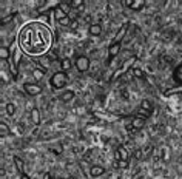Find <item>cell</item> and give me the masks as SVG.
I'll return each mask as SVG.
<instances>
[{
  "mask_svg": "<svg viewBox=\"0 0 182 179\" xmlns=\"http://www.w3.org/2000/svg\"><path fill=\"white\" fill-rule=\"evenodd\" d=\"M151 148H153V145H148V148H147V150H145V155H144L145 158H147V156H148V155L151 153Z\"/></svg>",
  "mask_w": 182,
  "mask_h": 179,
  "instance_id": "4dcf8cb0",
  "label": "cell"
},
{
  "mask_svg": "<svg viewBox=\"0 0 182 179\" xmlns=\"http://www.w3.org/2000/svg\"><path fill=\"white\" fill-rule=\"evenodd\" d=\"M11 59H10V65H11V74L13 76H17V64H19V60L22 57V53L19 50V42H14L11 45Z\"/></svg>",
  "mask_w": 182,
  "mask_h": 179,
  "instance_id": "7a4b0ae2",
  "label": "cell"
},
{
  "mask_svg": "<svg viewBox=\"0 0 182 179\" xmlns=\"http://www.w3.org/2000/svg\"><path fill=\"white\" fill-rule=\"evenodd\" d=\"M20 179H31V178H30L28 175H25V173H23V175H20Z\"/></svg>",
  "mask_w": 182,
  "mask_h": 179,
  "instance_id": "d6a6232c",
  "label": "cell"
},
{
  "mask_svg": "<svg viewBox=\"0 0 182 179\" xmlns=\"http://www.w3.org/2000/svg\"><path fill=\"white\" fill-rule=\"evenodd\" d=\"M59 8H60V10H62L63 13H65V14H68V13H70V10H71V5H70V3H67V2H62V3L59 5Z\"/></svg>",
  "mask_w": 182,
  "mask_h": 179,
  "instance_id": "cb8c5ba5",
  "label": "cell"
},
{
  "mask_svg": "<svg viewBox=\"0 0 182 179\" xmlns=\"http://www.w3.org/2000/svg\"><path fill=\"white\" fill-rule=\"evenodd\" d=\"M51 179H54V178H53V176H51Z\"/></svg>",
  "mask_w": 182,
  "mask_h": 179,
  "instance_id": "d590c367",
  "label": "cell"
},
{
  "mask_svg": "<svg viewBox=\"0 0 182 179\" xmlns=\"http://www.w3.org/2000/svg\"><path fill=\"white\" fill-rule=\"evenodd\" d=\"M0 59H2L3 62L11 59V51L8 50L6 47H2V48H0Z\"/></svg>",
  "mask_w": 182,
  "mask_h": 179,
  "instance_id": "4fadbf2b",
  "label": "cell"
},
{
  "mask_svg": "<svg viewBox=\"0 0 182 179\" xmlns=\"http://www.w3.org/2000/svg\"><path fill=\"white\" fill-rule=\"evenodd\" d=\"M117 165H119V168L125 170V168H128V161H119V162H117Z\"/></svg>",
  "mask_w": 182,
  "mask_h": 179,
  "instance_id": "f1b7e54d",
  "label": "cell"
},
{
  "mask_svg": "<svg viewBox=\"0 0 182 179\" xmlns=\"http://www.w3.org/2000/svg\"><path fill=\"white\" fill-rule=\"evenodd\" d=\"M14 164H16V167H17V170H19V172L23 175V161L20 159V158H14Z\"/></svg>",
  "mask_w": 182,
  "mask_h": 179,
  "instance_id": "7402d4cb",
  "label": "cell"
},
{
  "mask_svg": "<svg viewBox=\"0 0 182 179\" xmlns=\"http://www.w3.org/2000/svg\"><path fill=\"white\" fill-rule=\"evenodd\" d=\"M133 74H134L136 77H139V79H142V77H144V71H142L141 68H134V70H133Z\"/></svg>",
  "mask_w": 182,
  "mask_h": 179,
  "instance_id": "83f0119b",
  "label": "cell"
},
{
  "mask_svg": "<svg viewBox=\"0 0 182 179\" xmlns=\"http://www.w3.org/2000/svg\"><path fill=\"white\" fill-rule=\"evenodd\" d=\"M144 121L145 119H142V118H138V116H134L133 118V121H131V125L136 128V130H141L142 127H144Z\"/></svg>",
  "mask_w": 182,
  "mask_h": 179,
  "instance_id": "9a60e30c",
  "label": "cell"
},
{
  "mask_svg": "<svg viewBox=\"0 0 182 179\" xmlns=\"http://www.w3.org/2000/svg\"><path fill=\"white\" fill-rule=\"evenodd\" d=\"M141 108L142 110H145V111H153V105H151V102L150 101H142V104H141Z\"/></svg>",
  "mask_w": 182,
  "mask_h": 179,
  "instance_id": "44dd1931",
  "label": "cell"
},
{
  "mask_svg": "<svg viewBox=\"0 0 182 179\" xmlns=\"http://www.w3.org/2000/svg\"><path fill=\"white\" fill-rule=\"evenodd\" d=\"M51 85L54 87V88H63L67 85V82H68V77H67V74L63 73V71H59V73H54L53 74V77H51Z\"/></svg>",
  "mask_w": 182,
  "mask_h": 179,
  "instance_id": "3957f363",
  "label": "cell"
},
{
  "mask_svg": "<svg viewBox=\"0 0 182 179\" xmlns=\"http://www.w3.org/2000/svg\"><path fill=\"white\" fill-rule=\"evenodd\" d=\"M90 173H91V176H93V178H99V176H102L105 173V168L101 167V165H93V167H91V170H90Z\"/></svg>",
  "mask_w": 182,
  "mask_h": 179,
  "instance_id": "30bf717a",
  "label": "cell"
},
{
  "mask_svg": "<svg viewBox=\"0 0 182 179\" xmlns=\"http://www.w3.org/2000/svg\"><path fill=\"white\" fill-rule=\"evenodd\" d=\"M59 179H63V178H59Z\"/></svg>",
  "mask_w": 182,
  "mask_h": 179,
  "instance_id": "e575fe53",
  "label": "cell"
},
{
  "mask_svg": "<svg viewBox=\"0 0 182 179\" xmlns=\"http://www.w3.org/2000/svg\"><path fill=\"white\" fill-rule=\"evenodd\" d=\"M119 51H121V43H113L110 50H108V60H111L114 56L119 54Z\"/></svg>",
  "mask_w": 182,
  "mask_h": 179,
  "instance_id": "ba28073f",
  "label": "cell"
},
{
  "mask_svg": "<svg viewBox=\"0 0 182 179\" xmlns=\"http://www.w3.org/2000/svg\"><path fill=\"white\" fill-rule=\"evenodd\" d=\"M116 150L119 151V155H121V161H128V151L125 150V147H124V145H119Z\"/></svg>",
  "mask_w": 182,
  "mask_h": 179,
  "instance_id": "ac0fdd59",
  "label": "cell"
},
{
  "mask_svg": "<svg viewBox=\"0 0 182 179\" xmlns=\"http://www.w3.org/2000/svg\"><path fill=\"white\" fill-rule=\"evenodd\" d=\"M70 179H79V178H77V176H71Z\"/></svg>",
  "mask_w": 182,
  "mask_h": 179,
  "instance_id": "836d02e7",
  "label": "cell"
},
{
  "mask_svg": "<svg viewBox=\"0 0 182 179\" xmlns=\"http://www.w3.org/2000/svg\"><path fill=\"white\" fill-rule=\"evenodd\" d=\"M59 23H60L62 26H70V25H71V20H70V17H65V19L60 20Z\"/></svg>",
  "mask_w": 182,
  "mask_h": 179,
  "instance_id": "f546056e",
  "label": "cell"
},
{
  "mask_svg": "<svg viewBox=\"0 0 182 179\" xmlns=\"http://www.w3.org/2000/svg\"><path fill=\"white\" fill-rule=\"evenodd\" d=\"M8 134H10V128H8V125L5 122H2L0 124V136L5 138V136H8Z\"/></svg>",
  "mask_w": 182,
  "mask_h": 179,
  "instance_id": "d6986e66",
  "label": "cell"
},
{
  "mask_svg": "<svg viewBox=\"0 0 182 179\" xmlns=\"http://www.w3.org/2000/svg\"><path fill=\"white\" fill-rule=\"evenodd\" d=\"M150 114H151L150 111H145V110H142V108H139V110H138V118H142V119H147V118H148Z\"/></svg>",
  "mask_w": 182,
  "mask_h": 179,
  "instance_id": "484cf974",
  "label": "cell"
},
{
  "mask_svg": "<svg viewBox=\"0 0 182 179\" xmlns=\"http://www.w3.org/2000/svg\"><path fill=\"white\" fill-rule=\"evenodd\" d=\"M23 90L26 91V94H30V96H39L42 93L40 85H37V84H30V82L23 85Z\"/></svg>",
  "mask_w": 182,
  "mask_h": 179,
  "instance_id": "5b68a950",
  "label": "cell"
},
{
  "mask_svg": "<svg viewBox=\"0 0 182 179\" xmlns=\"http://www.w3.org/2000/svg\"><path fill=\"white\" fill-rule=\"evenodd\" d=\"M144 5H145V2L144 0H131V10L133 11H139V10H142L144 8Z\"/></svg>",
  "mask_w": 182,
  "mask_h": 179,
  "instance_id": "2e32d148",
  "label": "cell"
},
{
  "mask_svg": "<svg viewBox=\"0 0 182 179\" xmlns=\"http://www.w3.org/2000/svg\"><path fill=\"white\" fill-rule=\"evenodd\" d=\"M76 68L80 71V73H85V71L90 68V59L87 56H79L76 59Z\"/></svg>",
  "mask_w": 182,
  "mask_h": 179,
  "instance_id": "277c9868",
  "label": "cell"
},
{
  "mask_svg": "<svg viewBox=\"0 0 182 179\" xmlns=\"http://www.w3.org/2000/svg\"><path fill=\"white\" fill-rule=\"evenodd\" d=\"M70 5H71V8H82L84 6V2H82V0H71Z\"/></svg>",
  "mask_w": 182,
  "mask_h": 179,
  "instance_id": "4316f807",
  "label": "cell"
},
{
  "mask_svg": "<svg viewBox=\"0 0 182 179\" xmlns=\"http://www.w3.org/2000/svg\"><path fill=\"white\" fill-rule=\"evenodd\" d=\"M134 62H136V57H131V59H128V60H127V62H125V64H124V67H122V70H121V71H116V73L113 74V79H117V77H119V76H121L122 73H125V71H127V70H128V67H130V65H133V64H134Z\"/></svg>",
  "mask_w": 182,
  "mask_h": 179,
  "instance_id": "52a82bcc",
  "label": "cell"
},
{
  "mask_svg": "<svg viewBox=\"0 0 182 179\" xmlns=\"http://www.w3.org/2000/svg\"><path fill=\"white\" fill-rule=\"evenodd\" d=\"M45 73H47V70H40V68L33 70V77H34L36 82H40V80L45 77Z\"/></svg>",
  "mask_w": 182,
  "mask_h": 179,
  "instance_id": "8fae6325",
  "label": "cell"
},
{
  "mask_svg": "<svg viewBox=\"0 0 182 179\" xmlns=\"http://www.w3.org/2000/svg\"><path fill=\"white\" fill-rule=\"evenodd\" d=\"M30 118H31V122H33L34 125H39V124H40V111H39L37 108H31Z\"/></svg>",
  "mask_w": 182,
  "mask_h": 179,
  "instance_id": "9c48e42d",
  "label": "cell"
},
{
  "mask_svg": "<svg viewBox=\"0 0 182 179\" xmlns=\"http://www.w3.org/2000/svg\"><path fill=\"white\" fill-rule=\"evenodd\" d=\"M14 113H16V107H14V104L8 102V104H6V114H8V116H14Z\"/></svg>",
  "mask_w": 182,
  "mask_h": 179,
  "instance_id": "603a6c76",
  "label": "cell"
},
{
  "mask_svg": "<svg viewBox=\"0 0 182 179\" xmlns=\"http://www.w3.org/2000/svg\"><path fill=\"white\" fill-rule=\"evenodd\" d=\"M54 17H56V19L60 22V20L65 19V17H68V14H65V13H63V11L60 10V8H59V6H56V8H54Z\"/></svg>",
  "mask_w": 182,
  "mask_h": 179,
  "instance_id": "e0dca14e",
  "label": "cell"
},
{
  "mask_svg": "<svg viewBox=\"0 0 182 179\" xmlns=\"http://www.w3.org/2000/svg\"><path fill=\"white\" fill-rule=\"evenodd\" d=\"M71 65H73V64H71V59H68V57H67V59H63V60L60 62V68H62L63 71L70 70V68H71Z\"/></svg>",
  "mask_w": 182,
  "mask_h": 179,
  "instance_id": "ffe728a7",
  "label": "cell"
},
{
  "mask_svg": "<svg viewBox=\"0 0 182 179\" xmlns=\"http://www.w3.org/2000/svg\"><path fill=\"white\" fill-rule=\"evenodd\" d=\"M134 155H136V158H139V159L142 158V153H141V150H136V153H134Z\"/></svg>",
  "mask_w": 182,
  "mask_h": 179,
  "instance_id": "1f68e13d",
  "label": "cell"
},
{
  "mask_svg": "<svg viewBox=\"0 0 182 179\" xmlns=\"http://www.w3.org/2000/svg\"><path fill=\"white\" fill-rule=\"evenodd\" d=\"M74 96H76V93L73 91V90H68V91H65V93L62 94V97H60V99H62L63 102H70V101H73V99H74Z\"/></svg>",
  "mask_w": 182,
  "mask_h": 179,
  "instance_id": "5bb4252c",
  "label": "cell"
},
{
  "mask_svg": "<svg viewBox=\"0 0 182 179\" xmlns=\"http://www.w3.org/2000/svg\"><path fill=\"white\" fill-rule=\"evenodd\" d=\"M128 26H130V23H128V22H127V23H124V25L121 26V30L117 31L116 37H114V43H121V42H122V39L125 37L127 31H128Z\"/></svg>",
  "mask_w": 182,
  "mask_h": 179,
  "instance_id": "8992f818",
  "label": "cell"
},
{
  "mask_svg": "<svg viewBox=\"0 0 182 179\" xmlns=\"http://www.w3.org/2000/svg\"><path fill=\"white\" fill-rule=\"evenodd\" d=\"M19 45L20 48L30 56H40L48 53L53 43V36L50 28L45 23L33 22L28 23L19 34Z\"/></svg>",
  "mask_w": 182,
  "mask_h": 179,
  "instance_id": "6da1fadb",
  "label": "cell"
},
{
  "mask_svg": "<svg viewBox=\"0 0 182 179\" xmlns=\"http://www.w3.org/2000/svg\"><path fill=\"white\" fill-rule=\"evenodd\" d=\"M175 79L178 80V82L182 84V65L179 68H176V71H175Z\"/></svg>",
  "mask_w": 182,
  "mask_h": 179,
  "instance_id": "d4e9b609",
  "label": "cell"
},
{
  "mask_svg": "<svg viewBox=\"0 0 182 179\" xmlns=\"http://www.w3.org/2000/svg\"><path fill=\"white\" fill-rule=\"evenodd\" d=\"M101 33H102V26L99 23H91L90 25V34L91 36H99Z\"/></svg>",
  "mask_w": 182,
  "mask_h": 179,
  "instance_id": "7c38bea8",
  "label": "cell"
}]
</instances>
